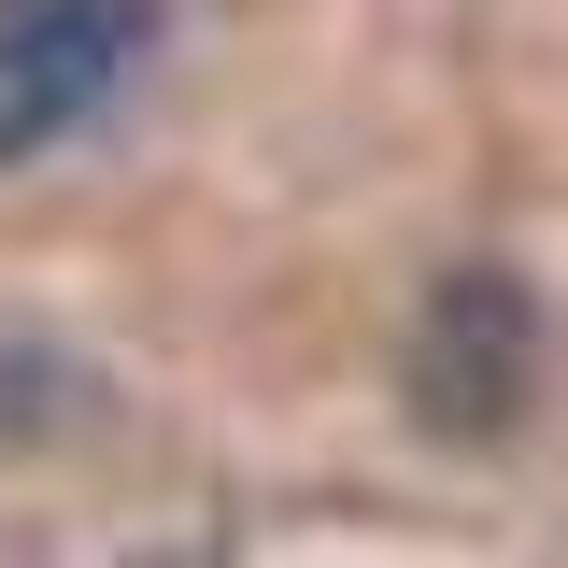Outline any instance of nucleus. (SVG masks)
I'll list each match as a JSON object with an SVG mask.
<instances>
[{
	"label": "nucleus",
	"mask_w": 568,
	"mask_h": 568,
	"mask_svg": "<svg viewBox=\"0 0 568 568\" xmlns=\"http://www.w3.org/2000/svg\"><path fill=\"white\" fill-rule=\"evenodd\" d=\"M398 384H413L426 440H511L526 398H540V298H526V271H440L426 313H413Z\"/></svg>",
	"instance_id": "nucleus-1"
},
{
	"label": "nucleus",
	"mask_w": 568,
	"mask_h": 568,
	"mask_svg": "<svg viewBox=\"0 0 568 568\" xmlns=\"http://www.w3.org/2000/svg\"><path fill=\"white\" fill-rule=\"evenodd\" d=\"M156 43V0H0V171L71 142Z\"/></svg>",
	"instance_id": "nucleus-2"
},
{
	"label": "nucleus",
	"mask_w": 568,
	"mask_h": 568,
	"mask_svg": "<svg viewBox=\"0 0 568 568\" xmlns=\"http://www.w3.org/2000/svg\"><path fill=\"white\" fill-rule=\"evenodd\" d=\"M43 413H58V369L43 355H0V440H29Z\"/></svg>",
	"instance_id": "nucleus-3"
}]
</instances>
